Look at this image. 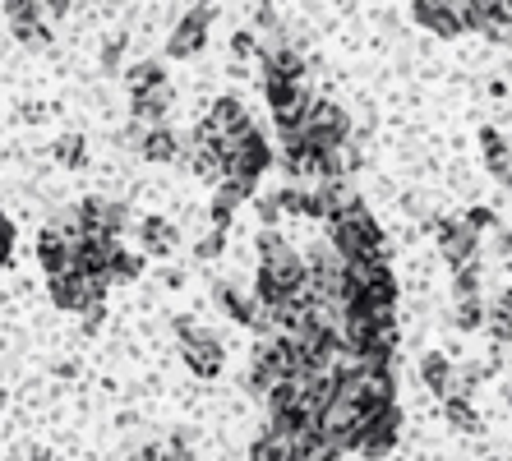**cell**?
<instances>
[{"mask_svg":"<svg viewBox=\"0 0 512 461\" xmlns=\"http://www.w3.org/2000/svg\"><path fill=\"white\" fill-rule=\"evenodd\" d=\"M222 249H227V231H213V236H203L199 245H194V254H199V259H217Z\"/></svg>","mask_w":512,"mask_h":461,"instance_id":"obj_38","label":"cell"},{"mask_svg":"<svg viewBox=\"0 0 512 461\" xmlns=\"http://www.w3.org/2000/svg\"><path fill=\"white\" fill-rule=\"evenodd\" d=\"M74 245H79V231H74V217L47 226L37 236V263L47 277H60V272H74Z\"/></svg>","mask_w":512,"mask_h":461,"instance_id":"obj_11","label":"cell"},{"mask_svg":"<svg viewBox=\"0 0 512 461\" xmlns=\"http://www.w3.org/2000/svg\"><path fill=\"white\" fill-rule=\"evenodd\" d=\"M328 245H333L346 263H356V259L388 263V249H383V226H379V217H374L370 208H356V213H346V217H337V222H328Z\"/></svg>","mask_w":512,"mask_h":461,"instance_id":"obj_2","label":"cell"},{"mask_svg":"<svg viewBox=\"0 0 512 461\" xmlns=\"http://www.w3.org/2000/svg\"><path fill=\"white\" fill-rule=\"evenodd\" d=\"M489 5H499V10H512V0H489Z\"/></svg>","mask_w":512,"mask_h":461,"instance_id":"obj_45","label":"cell"},{"mask_svg":"<svg viewBox=\"0 0 512 461\" xmlns=\"http://www.w3.org/2000/svg\"><path fill=\"white\" fill-rule=\"evenodd\" d=\"M480 328L489 332L494 346L512 342V286H499V291L485 300V323H480Z\"/></svg>","mask_w":512,"mask_h":461,"instance_id":"obj_17","label":"cell"},{"mask_svg":"<svg viewBox=\"0 0 512 461\" xmlns=\"http://www.w3.org/2000/svg\"><path fill=\"white\" fill-rule=\"evenodd\" d=\"M51 157H56L60 166H84L88 162V148H84V139H79V134H65V139L51 143Z\"/></svg>","mask_w":512,"mask_h":461,"instance_id":"obj_33","label":"cell"},{"mask_svg":"<svg viewBox=\"0 0 512 461\" xmlns=\"http://www.w3.org/2000/svg\"><path fill=\"white\" fill-rule=\"evenodd\" d=\"M236 56H240V60L254 56V33H240V37H236Z\"/></svg>","mask_w":512,"mask_h":461,"instance_id":"obj_43","label":"cell"},{"mask_svg":"<svg viewBox=\"0 0 512 461\" xmlns=\"http://www.w3.org/2000/svg\"><path fill=\"white\" fill-rule=\"evenodd\" d=\"M125 461H162V443H143V448H134Z\"/></svg>","mask_w":512,"mask_h":461,"instance_id":"obj_41","label":"cell"},{"mask_svg":"<svg viewBox=\"0 0 512 461\" xmlns=\"http://www.w3.org/2000/svg\"><path fill=\"white\" fill-rule=\"evenodd\" d=\"M176 102L171 83H157L148 93H134L130 97V120H143V125H167V111Z\"/></svg>","mask_w":512,"mask_h":461,"instance_id":"obj_19","label":"cell"},{"mask_svg":"<svg viewBox=\"0 0 512 461\" xmlns=\"http://www.w3.org/2000/svg\"><path fill=\"white\" fill-rule=\"evenodd\" d=\"M208 24H213V5H194L176 28H171V42H167V56L171 60H190L203 51L208 42Z\"/></svg>","mask_w":512,"mask_h":461,"instance_id":"obj_12","label":"cell"},{"mask_svg":"<svg viewBox=\"0 0 512 461\" xmlns=\"http://www.w3.org/2000/svg\"><path fill=\"white\" fill-rule=\"evenodd\" d=\"M360 425H365V415L356 411V406H346V402H328L319 415H314V429H319L328 443H333L337 452H356V443H360Z\"/></svg>","mask_w":512,"mask_h":461,"instance_id":"obj_9","label":"cell"},{"mask_svg":"<svg viewBox=\"0 0 512 461\" xmlns=\"http://www.w3.org/2000/svg\"><path fill=\"white\" fill-rule=\"evenodd\" d=\"M480 286H485V268H480V263H466V268L453 272V300H476V296H485Z\"/></svg>","mask_w":512,"mask_h":461,"instance_id":"obj_30","label":"cell"},{"mask_svg":"<svg viewBox=\"0 0 512 461\" xmlns=\"http://www.w3.org/2000/svg\"><path fill=\"white\" fill-rule=\"evenodd\" d=\"M480 323H485V296L453 300V328L457 332H480Z\"/></svg>","mask_w":512,"mask_h":461,"instance_id":"obj_31","label":"cell"},{"mask_svg":"<svg viewBox=\"0 0 512 461\" xmlns=\"http://www.w3.org/2000/svg\"><path fill=\"white\" fill-rule=\"evenodd\" d=\"M337 402L356 406L360 415H374L383 406H397V383L388 365H360L337 374Z\"/></svg>","mask_w":512,"mask_h":461,"instance_id":"obj_3","label":"cell"},{"mask_svg":"<svg viewBox=\"0 0 512 461\" xmlns=\"http://www.w3.org/2000/svg\"><path fill=\"white\" fill-rule=\"evenodd\" d=\"M448 379H453V360L443 351H429L425 360H420V383H425L434 397H443V392H448Z\"/></svg>","mask_w":512,"mask_h":461,"instance_id":"obj_25","label":"cell"},{"mask_svg":"<svg viewBox=\"0 0 512 461\" xmlns=\"http://www.w3.org/2000/svg\"><path fill=\"white\" fill-rule=\"evenodd\" d=\"M139 277H143V254L116 245V254H111V268H107V282H139Z\"/></svg>","mask_w":512,"mask_h":461,"instance_id":"obj_28","label":"cell"},{"mask_svg":"<svg viewBox=\"0 0 512 461\" xmlns=\"http://www.w3.org/2000/svg\"><path fill=\"white\" fill-rule=\"evenodd\" d=\"M250 461H300L296 443H291V434L277 425H263V434L250 443Z\"/></svg>","mask_w":512,"mask_h":461,"instance_id":"obj_21","label":"cell"},{"mask_svg":"<svg viewBox=\"0 0 512 461\" xmlns=\"http://www.w3.org/2000/svg\"><path fill=\"white\" fill-rule=\"evenodd\" d=\"M443 415H448L453 434H480L485 429V420H480V411L471 402H443Z\"/></svg>","mask_w":512,"mask_h":461,"instance_id":"obj_29","label":"cell"},{"mask_svg":"<svg viewBox=\"0 0 512 461\" xmlns=\"http://www.w3.org/2000/svg\"><path fill=\"white\" fill-rule=\"evenodd\" d=\"M240 203H245V199H236V194H231L227 185H217V194H213V208H208V213H213V231H227Z\"/></svg>","mask_w":512,"mask_h":461,"instance_id":"obj_32","label":"cell"},{"mask_svg":"<svg viewBox=\"0 0 512 461\" xmlns=\"http://www.w3.org/2000/svg\"><path fill=\"white\" fill-rule=\"evenodd\" d=\"M153 130V125H143V120H130V125H125V130H120V143H125V148H134V153H139V143H143V134Z\"/></svg>","mask_w":512,"mask_h":461,"instance_id":"obj_40","label":"cell"},{"mask_svg":"<svg viewBox=\"0 0 512 461\" xmlns=\"http://www.w3.org/2000/svg\"><path fill=\"white\" fill-rule=\"evenodd\" d=\"M107 291H111V282L88 277V272H60V277H47L51 305L65 309V314H84V309H93V305H107Z\"/></svg>","mask_w":512,"mask_h":461,"instance_id":"obj_5","label":"cell"},{"mask_svg":"<svg viewBox=\"0 0 512 461\" xmlns=\"http://www.w3.org/2000/svg\"><path fill=\"white\" fill-rule=\"evenodd\" d=\"M277 203H282V213H291V217H310V222H323V217H319V199H314V190H300V185H286V190H277Z\"/></svg>","mask_w":512,"mask_h":461,"instance_id":"obj_26","label":"cell"},{"mask_svg":"<svg viewBox=\"0 0 512 461\" xmlns=\"http://www.w3.org/2000/svg\"><path fill=\"white\" fill-rule=\"evenodd\" d=\"M10 461H24V452H19V457H10Z\"/></svg>","mask_w":512,"mask_h":461,"instance_id":"obj_48","label":"cell"},{"mask_svg":"<svg viewBox=\"0 0 512 461\" xmlns=\"http://www.w3.org/2000/svg\"><path fill=\"white\" fill-rule=\"evenodd\" d=\"M176 153H180V134L171 130V125H153V130L143 134V143H139L143 162H176Z\"/></svg>","mask_w":512,"mask_h":461,"instance_id":"obj_23","label":"cell"},{"mask_svg":"<svg viewBox=\"0 0 512 461\" xmlns=\"http://www.w3.org/2000/svg\"><path fill=\"white\" fill-rule=\"evenodd\" d=\"M259 79H282V83H300L305 79V56L291 47H277V42H263L259 47Z\"/></svg>","mask_w":512,"mask_h":461,"instance_id":"obj_15","label":"cell"},{"mask_svg":"<svg viewBox=\"0 0 512 461\" xmlns=\"http://www.w3.org/2000/svg\"><path fill=\"white\" fill-rule=\"evenodd\" d=\"M176 337H180V355H185V369L194 379H217L227 369V346L217 342L213 332H203L190 314L176 319Z\"/></svg>","mask_w":512,"mask_h":461,"instance_id":"obj_4","label":"cell"},{"mask_svg":"<svg viewBox=\"0 0 512 461\" xmlns=\"http://www.w3.org/2000/svg\"><path fill=\"white\" fill-rule=\"evenodd\" d=\"M70 217H74V231H79V236H107V240H120L125 231H130V208H125V203H116V199H102V194L84 199Z\"/></svg>","mask_w":512,"mask_h":461,"instance_id":"obj_6","label":"cell"},{"mask_svg":"<svg viewBox=\"0 0 512 461\" xmlns=\"http://www.w3.org/2000/svg\"><path fill=\"white\" fill-rule=\"evenodd\" d=\"M305 259H300L296 249L286 245L277 231H268L263 226L259 236V277H254V300H263V305H282V300L300 296L305 291Z\"/></svg>","mask_w":512,"mask_h":461,"instance_id":"obj_1","label":"cell"},{"mask_svg":"<svg viewBox=\"0 0 512 461\" xmlns=\"http://www.w3.org/2000/svg\"><path fill=\"white\" fill-rule=\"evenodd\" d=\"M24 457H28V461H60L56 452H47V448H24Z\"/></svg>","mask_w":512,"mask_h":461,"instance_id":"obj_44","label":"cell"},{"mask_svg":"<svg viewBox=\"0 0 512 461\" xmlns=\"http://www.w3.org/2000/svg\"><path fill=\"white\" fill-rule=\"evenodd\" d=\"M254 24H259L263 33H277V10H273V5H259V14H254Z\"/></svg>","mask_w":512,"mask_h":461,"instance_id":"obj_42","label":"cell"},{"mask_svg":"<svg viewBox=\"0 0 512 461\" xmlns=\"http://www.w3.org/2000/svg\"><path fill=\"white\" fill-rule=\"evenodd\" d=\"M10 254H14V222L0 213V268L10 263Z\"/></svg>","mask_w":512,"mask_h":461,"instance_id":"obj_39","label":"cell"},{"mask_svg":"<svg viewBox=\"0 0 512 461\" xmlns=\"http://www.w3.org/2000/svg\"><path fill=\"white\" fill-rule=\"evenodd\" d=\"M120 56H125V33H120V37H107V47H102V70L116 74V70H120V65H116Z\"/></svg>","mask_w":512,"mask_h":461,"instance_id":"obj_37","label":"cell"},{"mask_svg":"<svg viewBox=\"0 0 512 461\" xmlns=\"http://www.w3.org/2000/svg\"><path fill=\"white\" fill-rule=\"evenodd\" d=\"M314 199H319V217H323V222H337V217L365 208V199H360V190L351 185V180H319Z\"/></svg>","mask_w":512,"mask_h":461,"instance_id":"obj_14","label":"cell"},{"mask_svg":"<svg viewBox=\"0 0 512 461\" xmlns=\"http://www.w3.org/2000/svg\"><path fill=\"white\" fill-rule=\"evenodd\" d=\"M503 185H508V194H512V166H508V176H503Z\"/></svg>","mask_w":512,"mask_h":461,"instance_id":"obj_47","label":"cell"},{"mask_svg":"<svg viewBox=\"0 0 512 461\" xmlns=\"http://www.w3.org/2000/svg\"><path fill=\"white\" fill-rule=\"evenodd\" d=\"M157 83H167V70L157 65V60H139V65H130L125 70V88L134 93H148V88H157Z\"/></svg>","mask_w":512,"mask_h":461,"instance_id":"obj_27","label":"cell"},{"mask_svg":"<svg viewBox=\"0 0 512 461\" xmlns=\"http://www.w3.org/2000/svg\"><path fill=\"white\" fill-rule=\"evenodd\" d=\"M213 300H217V309H222L231 323H245V328H250L254 291H245V286H236V282H217L213 286Z\"/></svg>","mask_w":512,"mask_h":461,"instance_id":"obj_22","label":"cell"},{"mask_svg":"<svg viewBox=\"0 0 512 461\" xmlns=\"http://www.w3.org/2000/svg\"><path fill=\"white\" fill-rule=\"evenodd\" d=\"M480 153H485V166H489V176L494 180H503L508 176V166H512V143L503 139L499 130H480Z\"/></svg>","mask_w":512,"mask_h":461,"instance_id":"obj_24","label":"cell"},{"mask_svg":"<svg viewBox=\"0 0 512 461\" xmlns=\"http://www.w3.org/2000/svg\"><path fill=\"white\" fill-rule=\"evenodd\" d=\"M476 236H485V231H499V213L494 208H485V203H476V208H466V217H462Z\"/></svg>","mask_w":512,"mask_h":461,"instance_id":"obj_34","label":"cell"},{"mask_svg":"<svg viewBox=\"0 0 512 461\" xmlns=\"http://www.w3.org/2000/svg\"><path fill=\"white\" fill-rule=\"evenodd\" d=\"M10 33L19 37L24 47H47V42H51V24H47V14H42V5H37V0L14 5V10H10Z\"/></svg>","mask_w":512,"mask_h":461,"instance_id":"obj_16","label":"cell"},{"mask_svg":"<svg viewBox=\"0 0 512 461\" xmlns=\"http://www.w3.org/2000/svg\"><path fill=\"white\" fill-rule=\"evenodd\" d=\"M397 438H402V411H397V406H383V411L365 415L356 452L365 461H388L393 448H397Z\"/></svg>","mask_w":512,"mask_h":461,"instance_id":"obj_8","label":"cell"},{"mask_svg":"<svg viewBox=\"0 0 512 461\" xmlns=\"http://www.w3.org/2000/svg\"><path fill=\"white\" fill-rule=\"evenodd\" d=\"M14 5H28V0H5V10H14Z\"/></svg>","mask_w":512,"mask_h":461,"instance_id":"obj_46","label":"cell"},{"mask_svg":"<svg viewBox=\"0 0 512 461\" xmlns=\"http://www.w3.org/2000/svg\"><path fill=\"white\" fill-rule=\"evenodd\" d=\"M411 19L434 37H457L462 28V0H411Z\"/></svg>","mask_w":512,"mask_h":461,"instance_id":"obj_13","label":"cell"},{"mask_svg":"<svg viewBox=\"0 0 512 461\" xmlns=\"http://www.w3.org/2000/svg\"><path fill=\"white\" fill-rule=\"evenodd\" d=\"M291 374H296V365H291V351H286L277 337H259V346H254V355H250L245 388H250L254 397H263V392L277 388V383H286Z\"/></svg>","mask_w":512,"mask_h":461,"instance_id":"obj_7","label":"cell"},{"mask_svg":"<svg viewBox=\"0 0 512 461\" xmlns=\"http://www.w3.org/2000/svg\"><path fill=\"white\" fill-rule=\"evenodd\" d=\"M282 171L291 176V185H300V180H323V157L310 153L305 143H282Z\"/></svg>","mask_w":512,"mask_h":461,"instance_id":"obj_20","label":"cell"},{"mask_svg":"<svg viewBox=\"0 0 512 461\" xmlns=\"http://www.w3.org/2000/svg\"><path fill=\"white\" fill-rule=\"evenodd\" d=\"M254 208H259V222L273 231L277 217H282V203H277V194H254Z\"/></svg>","mask_w":512,"mask_h":461,"instance_id":"obj_36","label":"cell"},{"mask_svg":"<svg viewBox=\"0 0 512 461\" xmlns=\"http://www.w3.org/2000/svg\"><path fill=\"white\" fill-rule=\"evenodd\" d=\"M162 461H194V448H190V434H185V429L162 443Z\"/></svg>","mask_w":512,"mask_h":461,"instance_id":"obj_35","label":"cell"},{"mask_svg":"<svg viewBox=\"0 0 512 461\" xmlns=\"http://www.w3.org/2000/svg\"><path fill=\"white\" fill-rule=\"evenodd\" d=\"M139 240H143V254H153V259H171L180 249V231H176V222H167V217H143Z\"/></svg>","mask_w":512,"mask_h":461,"instance_id":"obj_18","label":"cell"},{"mask_svg":"<svg viewBox=\"0 0 512 461\" xmlns=\"http://www.w3.org/2000/svg\"><path fill=\"white\" fill-rule=\"evenodd\" d=\"M434 240H439V254L448 268H466V263H480V236L462 217H439L434 222Z\"/></svg>","mask_w":512,"mask_h":461,"instance_id":"obj_10","label":"cell"}]
</instances>
